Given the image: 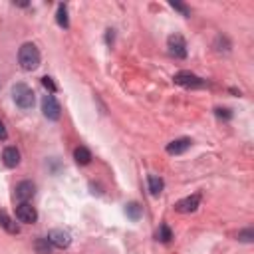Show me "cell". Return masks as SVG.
<instances>
[{
  "mask_svg": "<svg viewBox=\"0 0 254 254\" xmlns=\"http://www.w3.org/2000/svg\"><path fill=\"white\" fill-rule=\"evenodd\" d=\"M147 187H149L151 196H159L161 190H163V187H165V183H163L161 177H157V175H149V177H147Z\"/></svg>",
  "mask_w": 254,
  "mask_h": 254,
  "instance_id": "cell-12",
  "label": "cell"
},
{
  "mask_svg": "<svg viewBox=\"0 0 254 254\" xmlns=\"http://www.w3.org/2000/svg\"><path fill=\"white\" fill-rule=\"evenodd\" d=\"M190 139L189 137H181V139H175V141H171L169 145H167V153L169 155H181V153H185L189 147H190Z\"/></svg>",
  "mask_w": 254,
  "mask_h": 254,
  "instance_id": "cell-11",
  "label": "cell"
},
{
  "mask_svg": "<svg viewBox=\"0 0 254 254\" xmlns=\"http://www.w3.org/2000/svg\"><path fill=\"white\" fill-rule=\"evenodd\" d=\"M34 194H36V185H34L32 181H22V183H18L16 189H14V198H16L18 202H28Z\"/></svg>",
  "mask_w": 254,
  "mask_h": 254,
  "instance_id": "cell-8",
  "label": "cell"
},
{
  "mask_svg": "<svg viewBox=\"0 0 254 254\" xmlns=\"http://www.w3.org/2000/svg\"><path fill=\"white\" fill-rule=\"evenodd\" d=\"M198 204H200V194L194 192V194H190V196L181 198V200L175 204V210H177V212H194V210L198 208Z\"/></svg>",
  "mask_w": 254,
  "mask_h": 254,
  "instance_id": "cell-9",
  "label": "cell"
},
{
  "mask_svg": "<svg viewBox=\"0 0 254 254\" xmlns=\"http://www.w3.org/2000/svg\"><path fill=\"white\" fill-rule=\"evenodd\" d=\"M141 212H143V210H141V206H139L137 202H129V204L125 206V214H127L131 220H139V218H141Z\"/></svg>",
  "mask_w": 254,
  "mask_h": 254,
  "instance_id": "cell-17",
  "label": "cell"
},
{
  "mask_svg": "<svg viewBox=\"0 0 254 254\" xmlns=\"http://www.w3.org/2000/svg\"><path fill=\"white\" fill-rule=\"evenodd\" d=\"M16 218L24 224H34L38 220V210L30 202H20L16 206Z\"/></svg>",
  "mask_w": 254,
  "mask_h": 254,
  "instance_id": "cell-7",
  "label": "cell"
},
{
  "mask_svg": "<svg viewBox=\"0 0 254 254\" xmlns=\"http://www.w3.org/2000/svg\"><path fill=\"white\" fill-rule=\"evenodd\" d=\"M0 226L8 232V234H18L20 232V228H18V224L4 212V210H0Z\"/></svg>",
  "mask_w": 254,
  "mask_h": 254,
  "instance_id": "cell-13",
  "label": "cell"
},
{
  "mask_svg": "<svg viewBox=\"0 0 254 254\" xmlns=\"http://www.w3.org/2000/svg\"><path fill=\"white\" fill-rule=\"evenodd\" d=\"M171 8L179 10L183 16H190V8H187V6H185V4H181V2H171Z\"/></svg>",
  "mask_w": 254,
  "mask_h": 254,
  "instance_id": "cell-21",
  "label": "cell"
},
{
  "mask_svg": "<svg viewBox=\"0 0 254 254\" xmlns=\"http://www.w3.org/2000/svg\"><path fill=\"white\" fill-rule=\"evenodd\" d=\"M238 240L240 242H252L254 240V230L252 228H244L238 232Z\"/></svg>",
  "mask_w": 254,
  "mask_h": 254,
  "instance_id": "cell-19",
  "label": "cell"
},
{
  "mask_svg": "<svg viewBox=\"0 0 254 254\" xmlns=\"http://www.w3.org/2000/svg\"><path fill=\"white\" fill-rule=\"evenodd\" d=\"M12 99H14V103L20 109H32L34 107V101H36L32 87L26 85V83H22V81L12 85Z\"/></svg>",
  "mask_w": 254,
  "mask_h": 254,
  "instance_id": "cell-2",
  "label": "cell"
},
{
  "mask_svg": "<svg viewBox=\"0 0 254 254\" xmlns=\"http://www.w3.org/2000/svg\"><path fill=\"white\" fill-rule=\"evenodd\" d=\"M157 238H159L163 244H169V242H171V238H173L171 228H169L167 224H161V226H159V232H157Z\"/></svg>",
  "mask_w": 254,
  "mask_h": 254,
  "instance_id": "cell-18",
  "label": "cell"
},
{
  "mask_svg": "<svg viewBox=\"0 0 254 254\" xmlns=\"http://www.w3.org/2000/svg\"><path fill=\"white\" fill-rule=\"evenodd\" d=\"M6 139H8V131H6L4 123L0 121V141H6Z\"/></svg>",
  "mask_w": 254,
  "mask_h": 254,
  "instance_id": "cell-23",
  "label": "cell"
},
{
  "mask_svg": "<svg viewBox=\"0 0 254 254\" xmlns=\"http://www.w3.org/2000/svg\"><path fill=\"white\" fill-rule=\"evenodd\" d=\"M56 20L62 28H67L69 26V20H67V6L65 4H58V12H56Z\"/></svg>",
  "mask_w": 254,
  "mask_h": 254,
  "instance_id": "cell-16",
  "label": "cell"
},
{
  "mask_svg": "<svg viewBox=\"0 0 254 254\" xmlns=\"http://www.w3.org/2000/svg\"><path fill=\"white\" fill-rule=\"evenodd\" d=\"M2 163L8 167V169H14L20 165V151L16 147H6L2 151Z\"/></svg>",
  "mask_w": 254,
  "mask_h": 254,
  "instance_id": "cell-10",
  "label": "cell"
},
{
  "mask_svg": "<svg viewBox=\"0 0 254 254\" xmlns=\"http://www.w3.org/2000/svg\"><path fill=\"white\" fill-rule=\"evenodd\" d=\"M173 81L177 83V85H183V87H190V89H198V87H204L206 85V81L202 79V77H198L196 73H192V71H177L175 75H173Z\"/></svg>",
  "mask_w": 254,
  "mask_h": 254,
  "instance_id": "cell-3",
  "label": "cell"
},
{
  "mask_svg": "<svg viewBox=\"0 0 254 254\" xmlns=\"http://www.w3.org/2000/svg\"><path fill=\"white\" fill-rule=\"evenodd\" d=\"M214 113H216V117H220V119H232V111L230 109H222V107H216L214 109Z\"/></svg>",
  "mask_w": 254,
  "mask_h": 254,
  "instance_id": "cell-22",
  "label": "cell"
},
{
  "mask_svg": "<svg viewBox=\"0 0 254 254\" xmlns=\"http://www.w3.org/2000/svg\"><path fill=\"white\" fill-rule=\"evenodd\" d=\"M42 113H44V117L50 119V121H58V119H60L62 107H60L58 99H56L52 93H48V95L42 97Z\"/></svg>",
  "mask_w": 254,
  "mask_h": 254,
  "instance_id": "cell-4",
  "label": "cell"
},
{
  "mask_svg": "<svg viewBox=\"0 0 254 254\" xmlns=\"http://www.w3.org/2000/svg\"><path fill=\"white\" fill-rule=\"evenodd\" d=\"M40 62H42V56H40V50L36 48V44L26 42V44L20 46V50H18V64H20L22 69L34 71L40 65Z\"/></svg>",
  "mask_w": 254,
  "mask_h": 254,
  "instance_id": "cell-1",
  "label": "cell"
},
{
  "mask_svg": "<svg viewBox=\"0 0 254 254\" xmlns=\"http://www.w3.org/2000/svg\"><path fill=\"white\" fill-rule=\"evenodd\" d=\"M73 159L77 165H89L91 163V153L87 147H75L73 149Z\"/></svg>",
  "mask_w": 254,
  "mask_h": 254,
  "instance_id": "cell-14",
  "label": "cell"
},
{
  "mask_svg": "<svg viewBox=\"0 0 254 254\" xmlns=\"http://www.w3.org/2000/svg\"><path fill=\"white\" fill-rule=\"evenodd\" d=\"M42 85H44V87H46V89H48L50 93H54V91H58V85L54 83V79H52L50 75H44V77H42Z\"/></svg>",
  "mask_w": 254,
  "mask_h": 254,
  "instance_id": "cell-20",
  "label": "cell"
},
{
  "mask_svg": "<svg viewBox=\"0 0 254 254\" xmlns=\"http://www.w3.org/2000/svg\"><path fill=\"white\" fill-rule=\"evenodd\" d=\"M46 238L50 240V244H52L54 248H60V250H64V248H67V246L71 244V236H69V232H65V230H62V228H54V230H50Z\"/></svg>",
  "mask_w": 254,
  "mask_h": 254,
  "instance_id": "cell-6",
  "label": "cell"
},
{
  "mask_svg": "<svg viewBox=\"0 0 254 254\" xmlns=\"http://www.w3.org/2000/svg\"><path fill=\"white\" fill-rule=\"evenodd\" d=\"M167 48H169V54L173 58H179V60L187 58V42L181 34H171L167 38Z\"/></svg>",
  "mask_w": 254,
  "mask_h": 254,
  "instance_id": "cell-5",
  "label": "cell"
},
{
  "mask_svg": "<svg viewBox=\"0 0 254 254\" xmlns=\"http://www.w3.org/2000/svg\"><path fill=\"white\" fill-rule=\"evenodd\" d=\"M34 248H36V252L38 254H52V244H50V240L46 238V236H42V238H38L36 242H34Z\"/></svg>",
  "mask_w": 254,
  "mask_h": 254,
  "instance_id": "cell-15",
  "label": "cell"
}]
</instances>
